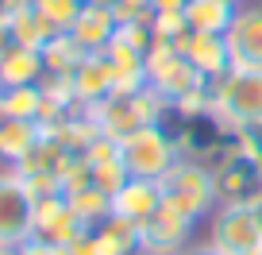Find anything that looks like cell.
I'll return each instance as SVG.
<instances>
[{
    "label": "cell",
    "mask_w": 262,
    "mask_h": 255,
    "mask_svg": "<svg viewBox=\"0 0 262 255\" xmlns=\"http://www.w3.org/2000/svg\"><path fill=\"white\" fill-rule=\"evenodd\" d=\"M208 120L228 135L262 128V70H228L220 82H212Z\"/></svg>",
    "instance_id": "obj_1"
},
{
    "label": "cell",
    "mask_w": 262,
    "mask_h": 255,
    "mask_svg": "<svg viewBox=\"0 0 262 255\" xmlns=\"http://www.w3.org/2000/svg\"><path fill=\"white\" fill-rule=\"evenodd\" d=\"M162 193H166V205L178 209L181 217H189L196 224H205L216 213V205H220V189H216L212 166L205 159H193V155H181L170 166V174L162 178Z\"/></svg>",
    "instance_id": "obj_2"
},
{
    "label": "cell",
    "mask_w": 262,
    "mask_h": 255,
    "mask_svg": "<svg viewBox=\"0 0 262 255\" xmlns=\"http://www.w3.org/2000/svg\"><path fill=\"white\" fill-rule=\"evenodd\" d=\"M120 159H123L131 178L162 182L170 174V166L181 159V151L162 124H147V128H139V132H131V135L120 140Z\"/></svg>",
    "instance_id": "obj_3"
},
{
    "label": "cell",
    "mask_w": 262,
    "mask_h": 255,
    "mask_svg": "<svg viewBox=\"0 0 262 255\" xmlns=\"http://www.w3.org/2000/svg\"><path fill=\"white\" fill-rule=\"evenodd\" d=\"M208 166H212V174H216L220 205H254V201L262 198V170H258L254 159H247L243 151H239L235 135L220 143V151L208 159Z\"/></svg>",
    "instance_id": "obj_4"
},
{
    "label": "cell",
    "mask_w": 262,
    "mask_h": 255,
    "mask_svg": "<svg viewBox=\"0 0 262 255\" xmlns=\"http://www.w3.org/2000/svg\"><path fill=\"white\" fill-rule=\"evenodd\" d=\"M208 244L220 255H254L262 251V221L254 205H216L208 217Z\"/></svg>",
    "instance_id": "obj_5"
},
{
    "label": "cell",
    "mask_w": 262,
    "mask_h": 255,
    "mask_svg": "<svg viewBox=\"0 0 262 255\" xmlns=\"http://www.w3.org/2000/svg\"><path fill=\"white\" fill-rule=\"evenodd\" d=\"M35 236V198L16 170H0V247H24Z\"/></svg>",
    "instance_id": "obj_6"
},
{
    "label": "cell",
    "mask_w": 262,
    "mask_h": 255,
    "mask_svg": "<svg viewBox=\"0 0 262 255\" xmlns=\"http://www.w3.org/2000/svg\"><path fill=\"white\" fill-rule=\"evenodd\" d=\"M231 70H262V0H243L224 31Z\"/></svg>",
    "instance_id": "obj_7"
},
{
    "label": "cell",
    "mask_w": 262,
    "mask_h": 255,
    "mask_svg": "<svg viewBox=\"0 0 262 255\" xmlns=\"http://www.w3.org/2000/svg\"><path fill=\"white\" fill-rule=\"evenodd\" d=\"M193 232H196V221L162 205L147 224H139V255H181L193 244Z\"/></svg>",
    "instance_id": "obj_8"
},
{
    "label": "cell",
    "mask_w": 262,
    "mask_h": 255,
    "mask_svg": "<svg viewBox=\"0 0 262 255\" xmlns=\"http://www.w3.org/2000/svg\"><path fill=\"white\" fill-rule=\"evenodd\" d=\"M162 205H166V193H162V182H155V178H127L112 193V217L135 224V228L147 224Z\"/></svg>",
    "instance_id": "obj_9"
},
{
    "label": "cell",
    "mask_w": 262,
    "mask_h": 255,
    "mask_svg": "<svg viewBox=\"0 0 262 255\" xmlns=\"http://www.w3.org/2000/svg\"><path fill=\"white\" fill-rule=\"evenodd\" d=\"M85 232H89V228H85V224L77 221V213L70 209L66 193L35 201V240H47V244L70 247L74 240H81Z\"/></svg>",
    "instance_id": "obj_10"
},
{
    "label": "cell",
    "mask_w": 262,
    "mask_h": 255,
    "mask_svg": "<svg viewBox=\"0 0 262 255\" xmlns=\"http://www.w3.org/2000/svg\"><path fill=\"white\" fill-rule=\"evenodd\" d=\"M178 50L196 74H205L208 82H220L231 70V54H228V39L212 31H185L178 39Z\"/></svg>",
    "instance_id": "obj_11"
},
{
    "label": "cell",
    "mask_w": 262,
    "mask_h": 255,
    "mask_svg": "<svg viewBox=\"0 0 262 255\" xmlns=\"http://www.w3.org/2000/svg\"><path fill=\"white\" fill-rule=\"evenodd\" d=\"M70 85H74V97H77L81 108H93V105H100V101L112 97L116 93V70H112V62H108L104 50L85 58L81 66L74 70Z\"/></svg>",
    "instance_id": "obj_12"
},
{
    "label": "cell",
    "mask_w": 262,
    "mask_h": 255,
    "mask_svg": "<svg viewBox=\"0 0 262 255\" xmlns=\"http://www.w3.org/2000/svg\"><path fill=\"white\" fill-rule=\"evenodd\" d=\"M116 31H120V19H116V12L108 8V4H97V0H85L81 16H77L74 27H70V35H74V39L81 43L89 54H100V50H104L108 43L116 39Z\"/></svg>",
    "instance_id": "obj_13"
},
{
    "label": "cell",
    "mask_w": 262,
    "mask_h": 255,
    "mask_svg": "<svg viewBox=\"0 0 262 255\" xmlns=\"http://www.w3.org/2000/svg\"><path fill=\"white\" fill-rule=\"evenodd\" d=\"M47 77V62H42V50L19 47L12 43L8 54L0 58V89H16V85H39Z\"/></svg>",
    "instance_id": "obj_14"
},
{
    "label": "cell",
    "mask_w": 262,
    "mask_h": 255,
    "mask_svg": "<svg viewBox=\"0 0 262 255\" xmlns=\"http://www.w3.org/2000/svg\"><path fill=\"white\" fill-rule=\"evenodd\" d=\"M39 135H42V128L35 120H19V116L0 108V163L16 166L19 159L39 143Z\"/></svg>",
    "instance_id": "obj_15"
},
{
    "label": "cell",
    "mask_w": 262,
    "mask_h": 255,
    "mask_svg": "<svg viewBox=\"0 0 262 255\" xmlns=\"http://www.w3.org/2000/svg\"><path fill=\"white\" fill-rule=\"evenodd\" d=\"M239 4L243 0H189L185 4V24L189 31H212V35H224L231 27V19H235Z\"/></svg>",
    "instance_id": "obj_16"
},
{
    "label": "cell",
    "mask_w": 262,
    "mask_h": 255,
    "mask_svg": "<svg viewBox=\"0 0 262 255\" xmlns=\"http://www.w3.org/2000/svg\"><path fill=\"white\" fill-rule=\"evenodd\" d=\"M85 58H89V50H85V47H81V43H77L70 31H58L54 39L42 47V62H47V74H54V77H74V70L81 66Z\"/></svg>",
    "instance_id": "obj_17"
},
{
    "label": "cell",
    "mask_w": 262,
    "mask_h": 255,
    "mask_svg": "<svg viewBox=\"0 0 262 255\" xmlns=\"http://www.w3.org/2000/svg\"><path fill=\"white\" fill-rule=\"evenodd\" d=\"M66 201H70V209L77 213V221L85 224V228H100V224L112 217V193H104L100 186H81V189H74V193H66Z\"/></svg>",
    "instance_id": "obj_18"
},
{
    "label": "cell",
    "mask_w": 262,
    "mask_h": 255,
    "mask_svg": "<svg viewBox=\"0 0 262 255\" xmlns=\"http://www.w3.org/2000/svg\"><path fill=\"white\" fill-rule=\"evenodd\" d=\"M8 27H12V43H19V47H31V50H42L50 39H54V27L47 24V16H42L39 8H19L8 16Z\"/></svg>",
    "instance_id": "obj_19"
},
{
    "label": "cell",
    "mask_w": 262,
    "mask_h": 255,
    "mask_svg": "<svg viewBox=\"0 0 262 255\" xmlns=\"http://www.w3.org/2000/svg\"><path fill=\"white\" fill-rule=\"evenodd\" d=\"M93 236L104 255H139V228L120 217H108L100 228H93Z\"/></svg>",
    "instance_id": "obj_20"
},
{
    "label": "cell",
    "mask_w": 262,
    "mask_h": 255,
    "mask_svg": "<svg viewBox=\"0 0 262 255\" xmlns=\"http://www.w3.org/2000/svg\"><path fill=\"white\" fill-rule=\"evenodd\" d=\"M0 108L19 120H42V108H47V93L42 85H16V89H0Z\"/></svg>",
    "instance_id": "obj_21"
},
{
    "label": "cell",
    "mask_w": 262,
    "mask_h": 255,
    "mask_svg": "<svg viewBox=\"0 0 262 255\" xmlns=\"http://www.w3.org/2000/svg\"><path fill=\"white\" fill-rule=\"evenodd\" d=\"M35 8L47 16V24L54 27V31H70V27H74V19L81 16L85 0H39Z\"/></svg>",
    "instance_id": "obj_22"
},
{
    "label": "cell",
    "mask_w": 262,
    "mask_h": 255,
    "mask_svg": "<svg viewBox=\"0 0 262 255\" xmlns=\"http://www.w3.org/2000/svg\"><path fill=\"white\" fill-rule=\"evenodd\" d=\"M150 27H155V39H162V43H178L181 35L189 31V24H185L181 12H155Z\"/></svg>",
    "instance_id": "obj_23"
},
{
    "label": "cell",
    "mask_w": 262,
    "mask_h": 255,
    "mask_svg": "<svg viewBox=\"0 0 262 255\" xmlns=\"http://www.w3.org/2000/svg\"><path fill=\"white\" fill-rule=\"evenodd\" d=\"M112 12L120 24H143V19H155V0H116Z\"/></svg>",
    "instance_id": "obj_24"
},
{
    "label": "cell",
    "mask_w": 262,
    "mask_h": 255,
    "mask_svg": "<svg viewBox=\"0 0 262 255\" xmlns=\"http://www.w3.org/2000/svg\"><path fill=\"white\" fill-rule=\"evenodd\" d=\"M16 255H66V247H58V244H47V240H27L24 247H16Z\"/></svg>",
    "instance_id": "obj_25"
},
{
    "label": "cell",
    "mask_w": 262,
    "mask_h": 255,
    "mask_svg": "<svg viewBox=\"0 0 262 255\" xmlns=\"http://www.w3.org/2000/svg\"><path fill=\"white\" fill-rule=\"evenodd\" d=\"M66 255H104V251H100L97 236H93V232H85L81 240H74V244L66 247Z\"/></svg>",
    "instance_id": "obj_26"
},
{
    "label": "cell",
    "mask_w": 262,
    "mask_h": 255,
    "mask_svg": "<svg viewBox=\"0 0 262 255\" xmlns=\"http://www.w3.org/2000/svg\"><path fill=\"white\" fill-rule=\"evenodd\" d=\"M181 255H220V251H216V247L208 244V240H193V244H189Z\"/></svg>",
    "instance_id": "obj_27"
},
{
    "label": "cell",
    "mask_w": 262,
    "mask_h": 255,
    "mask_svg": "<svg viewBox=\"0 0 262 255\" xmlns=\"http://www.w3.org/2000/svg\"><path fill=\"white\" fill-rule=\"evenodd\" d=\"M8 47H12V27H8V16H0V58L8 54Z\"/></svg>",
    "instance_id": "obj_28"
},
{
    "label": "cell",
    "mask_w": 262,
    "mask_h": 255,
    "mask_svg": "<svg viewBox=\"0 0 262 255\" xmlns=\"http://www.w3.org/2000/svg\"><path fill=\"white\" fill-rule=\"evenodd\" d=\"M189 0H155V12H185Z\"/></svg>",
    "instance_id": "obj_29"
},
{
    "label": "cell",
    "mask_w": 262,
    "mask_h": 255,
    "mask_svg": "<svg viewBox=\"0 0 262 255\" xmlns=\"http://www.w3.org/2000/svg\"><path fill=\"white\" fill-rule=\"evenodd\" d=\"M35 4H39V0H8V16L19 12V8H35Z\"/></svg>",
    "instance_id": "obj_30"
},
{
    "label": "cell",
    "mask_w": 262,
    "mask_h": 255,
    "mask_svg": "<svg viewBox=\"0 0 262 255\" xmlns=\"http://www.w3.org/2000/svg\"><path fill=\"white\" fill-rule=\"evenodd\" d=\"M0 16H8V0H0Z\"/></svg>",
    "instance_id": "obj_31"
},
{
    "label": "cell",
    "mask_w": 262,
    "mask_h": 255,
    "mask_svg": "<svg viewBox=\"0 0 262 255\" xmlns=\"http://www.w3.org/2000/svg\"><path fill=\"white\" fill-rule=\"evenodd\" d=\"M0 255H16V251H12V247H0Z\"/></svg>",
    "instance_id": "obj_32"
},
{
    "label": "cell",
    "mask_w": 262,
    "mask_h": 255,
    "mask_svg": "<svg viewBox=\"0 0 262 255\" xmlns=\"http://www.w3.org/2000/svg\"><path fill=\"white\" fill-rule=\"evenodd\" d=\"M97 4H108V8H112V4H116V0H97Z\"/></svg>",
    "instance_id": "obj_33"
},
{
    "label": "cell",
    "mask_w": 262,
    "mask_h": 255,
    "mask_svg": "<svg viewBox=\"0 0 262 255\" xmlns=\"http://www.w3.org/2000/svg\"><path fill=\"white\" fill-rule=\"evenodd\" d=\"M254 255H262V251H254Z\"/></svg>",
    "instance_id": "obj_34"
}]
</instances>
